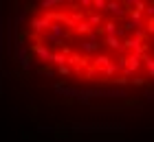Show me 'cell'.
<instances>
[{
  "instance_id": "cell-7",
  "label": "cell",
  "mask_w": 154,
  "mask_h": 142,
  "mask_svg": "<svg viewBox=\"0 0 154 142\" xmlns=\"http://www.w3.org/2000/svg\"><path fill=\"white\" fill-rule=\"evenodd\" d=\"M86 22L93 26L95 31H99L101 24H103V16H101V13H97V11H90L88 16H86Z\"/></svg>"
},
{
  "instance_id": "cell-16",
  "label": "cell",
  "mask_w": 154,
  "mask_h": 142,
  "mask_svg": "<svg viewBox=\"0 0 154 142\" xmlns=\"http://www.w3.org/2000/svg\"><path fill=\"white\" fill-rule=\"evenodd\" d=\"M106 4H108V0H93V7H95L97 13H103V11H106Z\"/></svg>"
},
{
  "instance_id": "cell-4",
  "label": "cell",
  "mask_w": 154,
  "mask_h": 142,
  "mask_svg": "<svg viewBox=\"0 0 154 142\" xmlns=\"http://www.w3.org/2000/svg\"><path fill=\"white\" fill-rule=\"evenodd\" d=\"M29 24H31V33L40 37L42 33H46V31H48V26H51V20H48L46 16H35V18H31V22H29Z\"/></svg>"
},
{
  "instance_id": "cell-3",
  "label": "cell",
  "mask_w": 154,
  "mask_h": 142,
  "mask_svg": "<svg viewBox=\"0 0 154 142\" xmlns=\"http://www.w3.org/2000/svg\"><path fill=\"white\" fill-rule=\"evenodd\" d=\"M29 51L33 53V57H35V63H48L51 61V55H53V51L48 46H44L42 42H38V44H33Z\"/></svg>"
},
{
  "instance_id": "cell-18",
  "label": "cell",
  "mask_w": 154,
  "mask_h": 142,
  "mask_svg": "<svg viewBox=\"0 0 154 142\" xmlns=\"http://www.w3.org/2000/svg\"><path fill=\"white\" fill-rule=\"evenodd\" d=\"M55 74H60V77H68V74H73V70L68 68V66H62V68H57V72Z\"/></svg>"
},
{
  "instance_id": "cell-21",
  "label": "cell",
  "mask_w": 154,
  "mask_h": 142,
  "mask_svg": "<svg viewBox=\"0 0 154 142\" xmlns=\"http://www.w3.org/2000/svg\"><path fill=\"white\" fill-rule=\"evenodd\" d=\"M77 7H84L88 11V7H93V0H82V2H77Z\"/></svg>"
},
{
  "instance_id": "cell-19",
  "label": "cell",
  "mask_w": 154,
  "mask_h": 142,
  "mask_svg": "<svg viewBox=\"0 0 154 142\" xmlns=\"http://www.w3.org/2000/svg\"><path fill=\"white\" fill-rule=\"evenodd\" d=\"M93 142H123V138H93Z\"/></svg>"
},
{
  "instance_id": "cell-2",
  "label": "cell",
  "mask_w": 154,
  "mask_h": 142,
  "mask_svg": "<svg viewBox=\"0 0 154 142\" xmlns=\"http://www.w3.org/2000/svg\"><path fill=\"white\" fill-rule=\"evenodd\" d=\"M71 129L77 133H123L125 127L119 123H73Z\"/></svg>"
},
{
  "instance_id": "cell-14",
  "label": "cell",
  "mask_w": 154,
  "mask_h": 142,
  "mask_svg": "<svg viewBox=\"0 0 154 142\" xmlns=\"http://www.w3.org/2000/svg\"><path fill=\"white\" fill-rule=\"evenodd\" d=\"M26 22V9L24 7H18L16 9V26H22Z\"/></svg>"
},
{
  "instance_id": "cell-25",
  "label": "cell",
  "mask_w": 154,
  "mask_h": 142,
  "mask_svg": "<svg viewBox=\"0 0 154 142\" xmlns=\"http://www.w3.org/2000/svg\"><path fill=\"white\" fill-rule=\"evenodd\" d=\"M148 42H150V44L154 46V35H150V37H148Z\"/></svg>"
},
{
  "instance_id": "cell-1",
  "label": "cell",
  "mask_w": 154,
  "mask_h": 142,
  "mask_svg": "<svg viewBox=\"0 0 154 142\" xmlns=\"http://www.w3.org/2000/svg\"><path fill=\"white\" fill-rule=\"evenodd\" d=\"M53 90L60 96H71L82 103H90L93 98H117V101H121V98L128 96V92L121 88H71V85H64V83H55Z\"/></svg>"
},
{
  "instance_id": "cell-11",
  "label": "cell",
  "mask_w": 154,
  "mask_h": 142,
  "mask_svg": "<svg viewBox=\"0 0 154 142\" xmlns=\"http://www.w3.org/2000/svg\"><path fill=\"white\" fill-rule=\"evenodd\" d=\"M73 31H75L77 35H90V33H93V31H95V28H93V26H90V24L86 22V20H84V22H79V24H77V26L73 28Z\"/></svg>"
},
{
  "instance_id": "cell-8",
  "label": "cell",
  "mask_w": 154,
  "mask_h": 142,
  "mask_svg": "<svg viewBox=\"0 0 154 142\" xmlns=\"http://www.w3.org/2000/svg\"><path fill=\"white\" fill-rule=\"evenodd\" d=\"M110 63H112V59H110L108 55H103V53H101V55H97L95 59H93V68L101 72V70H103V68H108Z\"/></svg>"
},
{
  "instance_id": "cell-23",
  "label": "cell",
  "mask_w": 154,
  "mask_h": 142,
  "mask_svg": "<svg viewBox=\"0 0 154 142\" xmlns=\"http://www.w3.org/2000/svg\"><path fill=\"white\" fill-rule=\"evenodd\" d=\"M40 74H48V77H53L55 72H53V70H48V68H40Z\"/></svg>"
},
{
  "instance_id": "cell-17",
  "label": "cell",
  "mask_w": 154,
  "mask_h": 142,
  "mask_svg": "<svg viewBox=\"0 0 154 142\" xmlns=\"http://www.w3.org/2000/svg\"><path fill=\"white\" fill-rule=\"evenodd\" d=\"M143 16H148V20H154V2H145Z\"/></svg>"
},
{
  "instance_id": "cell-12",
  "label": "cell",
  "mask_w": 154,
  "mask_h": 142,
  "mask_svg": "<svg viewBox=\"0 0 154 142\" xmlns=\"http://www.w3.org/2000/svg\"><path fill=\"white\" fill-rule=\"evenodd\" d=\"M48 63H53V66H57V68L66 66V55H62L60 51H55V53L51 55V61H48Z\"/></svg>"
},
{
  "instance_id": "cell-5",
  "label": "cell",
  "mask_w": 154,
  "mask_h": 142,
  "mask_svg": "<svg viewBox=\"0 0 154 142\" xmlns=\"http://www.w3.org/2000/svg\"><path fill=\"white\" fill-rule=\"evenodd\" d=\"M106 13H110L112 18H128V9L123 7V2H117V0H110L106 4Z\"/></svg>"
},
{
  "instance_id": "cell-6",
  "label": "cell",
  "mask_w": 154,
  "mask_h": 142,
  "mask_svg": "<svg viewBox=\"0 0 154 142\" xmlns=\"http://www.w3.org/2000/svg\"><path fill=\"white\" fill-rule=\"evenodd\" d=\"M99 42H93V39H82V44H79V53H84V55H93V53H97L99 51Z\"/></svg>"
},
{
  "instance_id": "cell-20",
  "label": "cell",
  "mask_w": 154,
  "mask_h": 142,
  "mask_svg": "<svg viewBox=\"0 0 154 142\" xmlns=\"http://www.w3.org/2000/svg\"><path fill=\"white\" fill-rule=\"evenodd\" d=\"M145 101H154V92L152 90H143V94H141Z\"/></svg>"
},
{
  "instance_id": "cell-15",
  "label": "cell",
  "mask_w": 154,
  "mask_h": 142,
  "mask_svg": "<svg viewBox=\"0 0 154 142\" xmlns=\"http://www.w3.org/2000/svg\"><path fill=\"white\" fill-rule=\"evenodd\" d=\"M18 66L22 68L24 72H29V70H33V68H35V59H33V57H26V59H24V61H20Z\"/></svg>"
},
{
  "instance_id": "cell-9",
  "label": "cell",
  "mask_w": 154,
  "mask_h": 142,
  "mask_svg": "<svg viewBox=\"0 0 154 142\" xmlns=\"http://www.w3.org/2000/svg\"><path fill=\"white\" fill-rule=\"evenodd\" d=\"M62 4H64L62 0H40V2H38V7H40V9H44L46 13H51L55 7H62Z\"/></svg>"
},
{
  "instance_id": "cell-13",
  "label": "cell",
  "mask_w": 154,
  "mask_h": 142,
  "mask_svg": "<svg viewBox=\"0 0 154 142\" xmlns=\"http://www.w3.org/2000/svg\"><path fill=\"white\" fill-rule=\"evenodd\" d=\"M99 74H103V77H106L108 81H112V77H117V74H119V68H117V63L112 61V63H110L108 68H103V70H101Z\"/></svg>"
},
{
  "instance_id": "cell-22",
  "label": "cell",
  "mask_w": 154,
  "mask_h": 142,
  "mask_svg": "<svg viewBox=\"0 0 154 142\" xmlns=\"http://www.w3.org/2000/svg\"><path fill=\"white\" fill-rule=\"evenodd\" d=\"M38 131H40V133H51V131H55V129H53V127H44V125H40V127H38Z\"/></svg>"
},
{
  "instance_id": "cell-24",
  "label": "cell",
  "mask_w": 154,
  "mask_h": 142,
  "mask_svg": "<svg viewBox=\"0 0 154 142\" xmlns=\"http://www.w3.org/2000/svg\"><path fill=\"white\" fill-rule=\"evenodd\" d=\"M0 51H2V18H0Z\"/></svg>"
},
{
  "instance_id": "cell-10",
  "label": "cell",
  "mask_w": 154,
  "mask_h": 142,
  "mask_svg": "<svg viewBox=\"0 0 154 142\" xmlns=\"http://www.w3.org/2000/svg\"><path fill=\"white\" fill-rule=\"evenodd\" d=\"M103 44H106L110 51H117V53L123 51V44H121V39H119V37H103Z\"/></svg>"
}]
</instances>
